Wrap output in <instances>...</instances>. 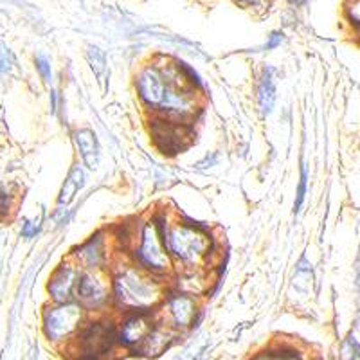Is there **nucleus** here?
Masks as SVG:
<instances>
[{
  "label": "nucleus",
  "mask_w": 360,
  "mask_h": 360,
  "mask_svg": "<svg viewBox=\"0 0 360 360\" xmlns=\"http://www.w3.org/2000/svg\"><path fill=\"white\" fill-rule=\"evenodd\" d=\"M163 240L170 256L188 263L200 262L213 249L207 231L197 223H179L177 227L167 229Z\"/></svg>",
  "instance_id": "f257e3e1"
},
{
  "label": "nucleus",
  "mask_w": 360,
  "mask_h": 360,
  "mask_svg": "<svg viewBox=\"0 0 360 360\" xmlns=\"http://www.w3.org/2000/svg\"><path fill=\"white\" fill-rule=\"evenodd\" d=\"M114 290L119 305L130 312H146L159 299V287L135 269L123 270L114 283Z\"/></svg>",
  "instance_id": "f03ea898"
},
{
  "label": "nucleus",
  "mask_w": 360,
  "mask_h": 360,
  "mask_svg": "<svg viewBox=\"0 0 360 360\" xmlns=\"http://www.w3.org/2000/svg\"><path fill=\"white\" fill-rule=\"evenodd\" d=\"M139 262L142 267L150 270V272H166L172 267V260H170V253H167L166 245H164L163 238H160L159 231L155 222L146 223L144 229L141 232V247L137 250Z\"/></svg>",
  "instance_id": "7ed1b4c3"
},
{
  "label": "nucleus",
  "mask_w": 360,
  "mask_h": 360,
  "mask_svg": "<svg viewBox=\"0 0 360 360\" xmlns=\"http://www.w3.org/2000/svg\"><path fill=\"white\" fill-rule=\"evenodd\" d=\"M83 308L82 305L74 303H60V306L47 310L45 312V321H43V330L45 335L52 340H61L73 331H76L82 324Z\"/></svg>",
  "instance_id": "20e7f679"
},
{
  "label": "nucleus",
  "mask_w": 360,
  "mask_h": 360,
  "mask_svg": "<svg viewBox=\"0 0 360 360\" xmlns=\"http://www.w3.org/2000/svg\"><path fill=\"white\" fill-rule=\"evenodd\" d=\"M117 339L116 328L107 322H92L87 328H83L77 335V343L82 347L80 355L101 357L108 353Z\"/></svg>",
  "instance_id": "39448f33"
},
{
  "label": "nucleus",
  "mask_w": 360,
  "mask_h": 360,
  "mask_svg": "<svg viewBox=\"0 0 360 360\" xmlns=\"http://www.w3.org/2000/svg\"><path fill=\"white\" fill-rule=\"evenodd\" d=\"M151 135H153L155 144L159 146V150L170 155L179 153L182 148H186V141L189 139L186 123L167 119L164 116L151 123Z\"/></svg>",
  "instance_id": "423d86ee"
},
{
  "label": "nucleus",
  "mask_w": 360,
  "mask_h": 360,
  "mask_svg": "<svg viewBox=\"0 0 360 360\" xmlns=\"http://www.w3.org/2000/svg\"><path fill=\"white\" fill-rule=\"evenodd\" d=\"M166 87L167 83L160 74L159 67H146L137 76L139 98L142 99L146 107L159 108L164 94H166Z\"/></svg>",
  "instance_id": "0eeeda50"
},
{
  "label": "nucleus",
  "mask_w": 360,
  "mask_h": 360,
  "mask_svg": "<svg viewBox=\"0 0 360 360\" xmlns=\"http://www.w3.org/2000/svg\"><path fill=\"white\" fill-rule=\"evenodd\" d=\"M80 278V270L74 265L63 263L54 270L49 283V294L56 303H73L76 296V283Z\"/></svg>",
  "instance_id": "6e6552de"
},
{
  "label": "nucleus",
  "mask_w": 360,
  "mask_h": 360,
  "mask_svg": "<svg viewBox=\"0 0 360 360\" xmlns=\"http://www.w3.org/2000/svg\"><path fill=\"white\" fill-rule=\"evenodd\" d=\"M108 294H110V288L103 279H99L98 276L90 274V272L80 274L76 283V297L83 306L87 308L101 306L108 299Z\"/></svg>",
  "instance_id": "1a4fd4ad"
},
{
  "label": "nucleus",
  "mask_w": 360,
  "mask_h": 360,
  "mask_svg": "<svg viewBox=\"0 0 360 360\" xmlns=\"http://www.w3.org/2000/svg\"><path fill=\"white\" fill-rule=\"evenodd\" d=\"M151 328H153V321L150 317V310L133 312L132 317L126 319L123 326H121L119 340L125 343L126 346L137 347L146 339V335L150 333Z\"/></svg>",
  "instance_id": "9d476101"
},
{
  "label": "nucleus",
  "mask_w": 360,
  "mask_h": 360,
  "mask_svg": "<svg viewBox=\"0 0 360 360\" xmlns=\"http://www.w3.org/2000/svg\"><path fill=\"white\" fill-rule=\"evenodd\" d=\"M173 339L175 335L172 333V330H167L164 326H153L150 333L146 335V339L135 350L146 357H157L172 346Z\"/></svg>",
  "instance_id": "9b49d317"
},
{
  "label": "nucleus",
  "mask_w": 360,
  "mask_h": 360,
  "mask_svg": "<svg viewBox=\"0 0 360 360\" xmlns=\"http://www.w3.org/2000/svg\"><path fill=\"white\" fill-rule=\"evenodd\" d=\"M170 313L179 328H188L189 324H193L195 317H197V306H195L193 297H189L188 294H175L170 297Z\"/></svg>",
  "instance_id": "f8f14e48"
},
{
  "label": "nucleus",
  "mask_w": 360,
  "mask_h": 360,
  "mask_svg": "<svg viewBox=\"0 0 360 360\" xmlns=\"http://www.w3.org/2000/svg\"><path fill=\"white\" fill-rule=\"evenodd\" d=\"M74 141H76L77 150H80V155H82V159L87 164V167L89 170H96L99 166V144L94 132L87 128L80 130L74 135Z\"/></svg>",
  "instance_id": "ddd939ff"
},
{
  "label": "nucleus",
  "mask_w": 360,
  "mask_h": 360,
  "mask_svg": "<svg viewBox=\"0 0 360 360\" xmlns=\"http://www.w3.org/2000/svg\"><path fill=\"white\" fill-rule=\"evenodd\" d=\"M77 260L85 269L92 270L103 265L105 262V247L103 240L99 236H92L85 245L77 250Z\"/></svg>",
  "instance_id": "4468645a"
},
{
  "label": "nucleus",
  "mask_w": 360,
  "mask_h": 360,
  "mask_svg": "<svg viewBox=\"0 0 360 360\" xmlns=\"http://www.w3.org/2000/svg\"><path fill=\"white\" fill-rule=\"evenodd\" d=\"M276 101V82L274 76H272V69L263 70V76L260 80V85H257V107L262 116H269L272 107H274Z\"/></svg>",
  "instance_id": "2eb2a0df"
},
{
  "label": "nucleus",
  "mask_w": 360,
  "mask_h": 360,
  "mask_svg": "<svg viewBox=\"0 0 360 360\" xmlns=\"http://www.w3.org/2000/svg\"><path fill=\"white\" fill-rule=\"evenodd\" d=\"M85 186V173L80 166H74L70 170L69 177L65 179L63 186H61L60 197H58V202L60 206H69L70 202L76 198V195L82 191V188Z\"/></svg>",
  "instance_id": "dca6fc26"
},
{
  "label": "nucleus",
  "mask_w": 360,
  "mask_h": 360,
  "mask_svg": "<svg viewBox=\"0 0 360 360\" xmlns=\"http://www.w3.org/2000/svg\"><path fill=\"white\" fill-rule=\"evenodd\" d=\"M85 54H87V61H89L90 69H92V73L98 76L99 83H101L105 89V82H107V74H108L107 56H105V52L101 51V49L96 47V45H89Z\"/></svg>",
  "instance_id": "f3484780"
},
{
  "label": "nucleus",
  "mask_w": 360,
  "mask_h": 360,
  "mask_svg": "<svg viewBox=\"0 0 360 360\" xmlns=\"http://www.w3.org/2000/svg\"><path fill=\"white\" fill-rule=\"evenodd\" d=\"M306 180H308V172H306V166L301 167V180H299V188H297V197L296 202H294V211H299L303 202H305V195H306Z\"/></svg>",
  "instance_id": "a211bd4d"
},
{
  "label": "nucleus",
  "mask_w": 360,
  "mask_h": 360,
  "mask_svg": "<svg viewBox=\"0 0 360 360\" xmlns=\"http://www.w3.org/2000/svg\"><path fill=\"white\" fill-rule=\"evenodd\" d=\"M253 360H299L296 352H267L262 353V355L254 357Z\"/></svg>",
  "instance_id": "6ab92c4d"
},
{
  "label": "nucleus",
  "mask_w": 360,
  "mask_h": 360,
  "mask_svg": "<svg viewBox=\"0 0 360 360\" xmlns=\"http://www.w3.org/2000/svg\"><path fill=\"white\" fill-rule=\"evenodd\" d=\"M36 69H38L40 74H42L43 82L51 83V80H52L51 65H49V61L45 56H38V58H36Z\"/></svg>",
  "instance_id": "aec40b11"
},
{
  "label": "nucleus",
  "mask_w": 360,
  "mask_h": 360,
  "mask_svg": "<svg viewBox=\"0 0 360 360\" xmlns=\"http://www.w3.org/2000/svg\"><path fill=\"white\" fill-rule=\"evenodd\" d=\"M11 65H13V56L9 52V49H6L2 43H0V73H8L11 70Z\"/></svg>",
  "instance_id": "412c9836"
},
{
  "label": "nucleus",
  "mask_w": 360,
  "mask_h": 360,
  "mask_svg": "<svg viewBox=\"0 0 360 360\" xmlns=\"http://www.w3.org/2000/svg\"><path fill=\"white\" fill-rule=\"evenodd\" d=\"M347 15L353 20V24L360 26V0H352V4L347 6Z\"/></svg>",
  "instance_id": "4be33fe9"
},
{
  "label": "nucleus",
  "mask_w": 360,
  "mask_h": 360,
  "mask_svg": "<svg viewBox=\"0 0 360 360\" xmlns=\"http://www.w3.org/2000/svg\"><path fill=\"white\" fill-rule=\"evenodd\" d=\"M38 222H26L24 223V227H22V236L24 238H33V236L38 232Z\"/></svg>",
  "instance_id": "5701e85b"
},
{
  "label": "nucleus",
  "mask_w": 360,
  "mask_h": 360,
  "mask_svg": "<svg viewBox=\"0 0 360 360\" xmlns=\"http://www.w3.org/2000/svg\"><path fill=\"white\" fill-rule=\"evenodd\" d=\"M281 42H283V35H281V33H272V35H270V38H269V42H267L265 49L278 47Z\"/></svg>",
  "instance_id": "b1692460"
},
{
  "label": "nucleus",
  "mask_w": 360,
  "mask_h": 360,
  "mask_svg": "<svg viewBox=\"0 0 360 360\" xmlns=\"http://www.w3.org/2000/svg\"><path fill=\"white\" fill-rule=\"evenodd\" d=\"M306 0H290V4H294V6H303Z\"/></svg>",
  "instance_id": "393cba45"
},
{
  "label": "nucleus",
  "mask_w": 360,
  "mask_h": 360,
  "mask_svg": "<svg viewBox=\"0 0 360 360\" xmlns=\"http://www.w3.org/2000/svg\"><path fill=\"white\" fill-rule=\"evenodd\" d=\"M243 2H247V4H257L260 0H243Z\"/></svg>",
  "instance_id": "a878e982"
}]
</instances>
